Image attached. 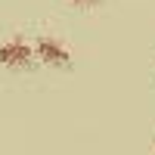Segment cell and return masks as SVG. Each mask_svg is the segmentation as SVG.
<instances>
[{"label":"cell","instance_id":"obj_3","mask_svg":"<svg viewBox=\"0 0 155 155\" xmlns=\"http://www.w3.org/2000/svg\"><path fill=\"white\" fill-rule=\"evenodd\" d=\"M68 3H74V6H93V3H99V0H68Z\"/></svg>","mask_w":155,"mask_h":155},{"label":"cell","instance_id":"obj_1","mask_svg":"<svg viewBox=\"0 0 155 155\" xmlns=\"http://www.w3.org/2000/svg\"><path fill=\"white\" fill-rule=\"evenodd\" d=\"M34 62V47L22 37H12V41L0 44V65L6 68H28Z\"/></svg>","mask_w":155,"mask_h":155},{"label":"cell","instance_id":"obj_2","mask_svg":"<svg viewBox=\"0 0 155 155\" xmlns=\"http://www.w3.org/2000/svg\"><path fill=\"white\" fill-rule=\"evenodd\" d=\"M34 59H41L47 65H53V68H65L71 62V53H68L65 44L56 41V37H41V41L34 44Z\"/></svg>","mask_w":155,"mask_h":155}]
</instances>
